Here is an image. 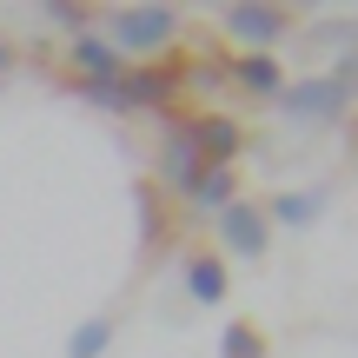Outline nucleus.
<instances>
[{
  "instance_id": "obj_1",
  "label": "nucleus",
  "mask_w": 358,
  "mask_h": 358,
  "mask_svg": "<svg viewBox=\"0 0 358 358\" xmlns=\"http://www.w3.org/2000/svg\"><path fill=\"white\" fill-rule=\"evenodd\" d=\"M100 40L120 53V60H127V53H166L179 40V13L173 7H120Z\"/></svg>"
},
{
  "instance_id": "obj_2",
  "label": "nucleus",
  "mask_w": 358,
  "mask_h": 358,
  "mask_svg": "<svg viewBox=\"0 0 358 358\" xmlns=\"http://www.w3.org/2000/svg\"><path fill=\"white\" fill-rule=\"evenodd\" d=\"M345 106H352V93L338 87L332 73L285 80V93H279V113H285V120H299V127H325V120H338Z\"/></svg>"
},
{
  "instance_id": "obj_3",
  "label": "nucleus",
  "mask_w": 358,
  "mask_h": 358,
  "mask_svg": "<svg viewBox=\"0 0 358 358\" xmlns=\"http://www.w3.org/2000/svg\"><path fill=\"white\" fill-rule=\"evenodd\" d=\"M219 20H226V34H232V40H245V53H272L285 34H292V13L272 7V0H232Z\"/></svg>"
},
{
  "instance_id": "obj_4",
  "label": "nucleus",
  "mask_w": 358,
  "mask_h": 358,
  "mask_svg": "<svg viewBox=\"0 0 358 358\" xmlns=\"http://www.w3.org/2000/svg\"><path fill=\"white\" fill-rule=\"evenodd\" d=\"M199 173H206V159H199V146H192L186 113H166V140H159V186L186 199V192L199 186Z\"/></svg>"
},
{
  "instance_id": "obj_5",
  "label": "nucleus",
  "mask_w": 358,
  "mask_h": 358,
  "mask_svg": "<svg viewBox=\"0 0 358 358\" xmlns=\"http://www.w3.org/2000/svg\"><path fill=\"white\" fill-rule=\"evenodd\" d=\"M213 219H219V239H226V252H232V259H266V245H272L266 206H252V199H232L226 213H213Z\"/></svg>"
},
{
  "instance_id": "obj_6",
  "label": "nucleus",
  "mask_w": 358,
  "mask_h": 358,
  "mask_svg": "<svg viewBox=\"0 0 358 358\" xmlns=\"http://www.w3.org/2000/svg\"><path fill=\"white\" fill-rule=\"evenodd\" d=\"M179 87H186V73H179V66H127V73H120V106H127V113L173 106Z\"/></svg>"
},
{
  "instance_id": "obj_7",
  "label": "nucleus",
  "mask_w": 358,
  "mask_h": 358,
  "mask_svg": "<svg viewBox=\"0 0 358 358\" xmlns=\"http://www.w3.org/2000/svg\"><path fill=\"white\" fill-rule=\"evenodd\" d=\"M186 127H192V146H199L206 166H232L245 153V127L232 113H186Z\"/></svg>"
},
{
  "instance_id": "obj_8",
  "label": "nucleus",
  "mask_w": 358,
  "mask_h": 358,
  "mask_svg": "<svg viewBox=\"0 0 358 358\" xmlns=\"http://www.w3.org/2000/svg\"><path fill=\"white\" fill-rule=\"evenodd\" d=\"M226 80L239 93H252V100H279L292 73L279 66V53H232V60H226Z\"/></svg>"
},
{
  "instance_id": "obj_9",
  "label": "nucleus",
  "mask_w": 358,
  "mask_h": 358,
  "mask_svg": "<svg viewBox=\"0 0 358 358\" xmlns=\"http://www.w3.org/2000/svg\"><path fill=\"white\" fill-rule=\"evenodd\" d=\"M66 66H73V87H113V80L127 73V60H120L100 34H80L73 47H66Z\"/></svg>"
},
{
  "instance_id": "obj_10",
  "label": "nucleus",
  "mask_w": 358,
  "mask_h": 358,
  "mask_svg": "<svg viewBox=\"0 0 358 358\" xmlns=\"http://www.w3.org/2000/svg\"><path fill=\"white\" fill-rule=\"evenodd\" d=\"M226 259H219V252H192L186 259V299H192V306H206V312H213V306H226Z\"/></svg>"
},
{
  "instance_id": "obj_11",
  "label": "nucleus",
  "mask_w": 358,
  "mask_h": 358,
  "mask_svg": "<svg viewBox=\"0 0 358 358\" xmlns=\"http://www.w3.org/2000/svg\"><path fill=\"white\" fill-rule=\"evenodd\" d=\"M319 213H325V192H319V186H306V192H272L266 226H292V232H306V226H319Z\"/></svg>"
},
{
  "instance_id": "obj_12",
  "label": "nucleus",
  "mask_w": 358,
  "mask_h": 358,
  "mask_svg": "<svg viewBox=\"0 0 358 358\" xmlns=\"http://www.w3.org/2000/svg\"><path fill=\"white\" fill-rule=\"evenodd\" d=\"M186 199L199 206V213H226V206L239 199V173H232V166H206V173H199V186H192Z\"/></svg>"
},
{
  "instance_id": "obj_13",
  "label": "nucleus",
  "mask_w": 358,
  "mask_h": 358,
  "mask_svg": "<svg viewBox=\"0 0 358 358\" xmlns=\"http://www.w3.org/2000/svg\"><path fill=\"white\" fill-rule=\"evenodd\" d=\"M113 332H120V325H113V312H93V319L80 325L73 338H66V358H106V345H113Z\"/></svg>"
},
{
  "instance_id": "obj_14",
  "label": "nucleus",
  "mask_w": 358,
  "mask_h": 358,
  "mask_svg": "<svg viewBox=\"0 0 358 358\" xmlns=\"http://www.w3.org/2000/svg\"><path fill=\"white\" fill-rule=\"evenodd\" d=\"M219 358H266V332L245 319H226V332H219Z\"/></svg>"
},
{
  "instance_id": "obj_15",
  "label": "nucleus",
  "mask_w": 358,
  "mask_h": 358,
  "mask_svg": "<svg viewBox=\"0 0 358 358\" xmlns=\"http://www.w3.org/2000/svg\"><path fill=\"white\" fill-rule=\"evenodd\" d=\"M133 206H140V239H146V245H159V239H166V213H159V192H153V186H133Z\"/></svg>"
},
{
  "instance_id": "obj_16",
  "label": "nucleus",
  "mask_w": 358,
  "mask_h": 358,
  "mask_svg": "<svg viewBox=\"0 0 358 358\" xmlns=\"http://www.w3.org/2000/svg\"><path fill=\"white\" fill-rule=\"evenodd\" d=\"M40 13H47L53 27H66V34L80 40V34H87V13H93V7H87V0H47Z\"/></svg>"
},
{
  "instance_id": "obj_17",
  "label": "nucleus",
  "mask_w": 358,
  "mask_h": 358,
  "mask_svg": "<svg viewBox=\"0 0 358 358\" xmlns=\"http://www.w3.org/2000/svg\"><path fill=\"white\" fill-rule=\"evenodd\" d=\"M0 66H7V47H0Z\"/></svg>"
}]
</instances>
